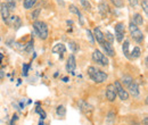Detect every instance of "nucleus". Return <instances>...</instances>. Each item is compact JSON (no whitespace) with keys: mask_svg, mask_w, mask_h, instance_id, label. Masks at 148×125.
<instances>
[{"mask_svg":"<svg viewBox=\"0 0 148 125\" xmlns=\"http://www.w3.org/2000/svg\"><path fill=\"white\" fill-rule=\"evenodd\" d=\"M87 72H88L89 77L95 83H104L108 79V75L105 72L95 67V66H89Z\"/></svg>","mask_w":148,"mask_h":125,"instance_id":"f257e3e1","label":"nucleus"},{"mask_svg":"<svg viewBox=\"0 0 148 125\" xmlns=\"http://www.w3.org/2000/svg\"><path fill=\"white\" fill-rule=\"evenodd\" d=\"M33 29H34L36 33L39 36V38L41 40H47L48 39V34H49L48 26H47V24L45 22H42V20H34L33 22Z\"/></svg>","mask_w":148,"mask_h":125,"instance_id":"f03ea898","label":"nucleus"},{"mask_svg":"<svg viewBox=\"0 0 148 125\" xmlns=\"http://www.w3.org/2000/svg\"><path fill=\"white\" fill-rule=\"evenodd\" d=\"M92 60L95 63H97L98 65H101V66H107L108 65V58L107 56H105V54H103L100 50L98 49H95L92 53V56H91Z\"/></svg>","mask_w":148,"mask_h":125,"instance_id":"7ed1b4c3","label":"nucleus"},{"mask_svg":"<svg viewBox=\"0 0 148 125\" xmlns=\"http://www.w3.org/2000/svg\"><path fill=\"white\" fill-rule=\"evenodd\" d=\"M114 30H115V39L117 42H123L124 38H125V25L124 23L120 22L117 23L115 26H114Z\"/></svg>","mask_w":148,"mask_h":125,"instance_id":"20e7f679","label":"nucleus"},{"mask_svg":"<svg viewBox=\"0 0 148 125\" xmlns=\"http://www.w3.org/2000/svg\"><path fill=\"white\" fill-rule=\"evenodd\" d=\"M113 84H114L115 90H116V96H119L121 100L127 101L129 99V92H128V90L124 89V87L120 83V81H115Z\"/></svg>","mask_w":148,"mask_h":125,"instance_id":"39448f33","label":"nucleus"},{"mask_svg":"<svg viewBox=\"0 0 148 125\" xmlns=\"http://www.w3.org/2000/svg\"><path fill=\"white\" fill-rule=\"evenodd\" d=\"M105 94H106V99L110 101V102H114L115 99H116V90L114 84L111 83L106 87V91H105Z\"/></svg>","mask_w":148,"mask_h":125,"instance_id":"423d86ee","label":"nucleus"},{"mask_svg":"<svg viewBox=\"0 0 148 125\" xmlns=\"http://www.w3.org/2000/svg\"><path fill=\"white\" fill-rule=\"evenodd\" d=\"M65 68H66V72H69V73H71V74L74 75V71L76 68V59H75V56L73 54L69 56Z\"/></svg>","mask_w":148,"mask_h":125,"instance_id":"0eeeda50","label":"nucleus"},{"mask_svg":"<svg viewBox=\"0 0 148 125\" xmlns=\"http://www.w3.org/2000/svg\"><path fill=\"white\" fill-rule=\"evenodd\" d=\"M79 108H80V110H81L84 115H87V116H91V115H92L93 108H92V106L89 105L88 102H86V101H83V100H80V101H79Z\"/></svg>","mask_w":148,"mask_h":125,"instance_id":"6e6552de","label":"nucleus"},{"mask_svg":"<svg viewBox=\"0 0 148 125\" xmlns=\"http://www.w3.org/2000/svg\"><path fill=\"white\" fill-rule=\"evenodd\" d=\"M130 36H131V38H132L137 43H141V42L144 41V38H145L144 33L140 31L139 27H137V29H134V30H131V31H130Z\"/></svg>","mask_w":148,"mask_h":125,"instance_id":"1a4fd4ad","label":"nucleus"},{"mask_svg":"<svg viewBox=\"0 0 148 125\" xmlns=\"http://www.w3.org/2000/svg\"><path fill=\"white\" fill-rule=\"evenodd\" d=\"M101 48H103V50H104V53H105V56H110V57H115V50H114V48H113V44H111L110 42H107V41H104L101 44Z\"/></svg>","mask_w":148,"mask_h":125,"instance_id":"9d476101","label":"nucleus"},{"mask_svg":"<svg viewBox=\"0 0 148 125\" xmlns=\"http://www.w3.org/2000/svg\"><path fill=\"white\" fill-rule=\"evenodd\" d=\"M128 92H130L134 98H137V97H139V94H140V91H139V85H138V83L133 80L131 83H130L129 85H128Z\"/></svg>","mask_w":148,"mask_h":125,"instance_id":"9b49d317","label":"nucleus"},{"mask_svg":"<svg viewBox=\"0 0 148 125\" xmlns=\"http://www.w3.org/2000/svg\"><path fill=\"white\" fill-rule=\"evenodd\" d=\"M92 34H93V39L99 43L101 44L104 41H105V36H104V33L101 32V30L99 27H95L92 31Z\"/></svg>","mask_w":148,"mask_h":125,"instance_id":"f8f14e48","label":"nucleus"},{"mask_svg":"<svg viewBox=\"0 0 148 125\" xmlns=\"http://www.w3.org/2000/svg\"><path fill=\"white\" fill-rule=\"evenodd\" d=\"M51 51L54 54H59V58L62 59L63 58V54H65V51H66V47L63 43H57V44L54 46V48L51 49Z\"/></svg>","mask_w":148,"mask_h":125,"instance_id":"ddd939ff","label":"nucleus"},{"mask_svg":"<svg viewBox=\"0 0 148 125\" xmlns=\"http://www.w3.org/2000/svg\"><path fill=\"white\" fill-rule=\"evenodd\" d=\"M0 13H1L2 20H3L5 23H8V19H9V9H8V7H7L6 3H1Z\"/></svg>","mask_w":148,"mask_h":125,"instance_id":"4468645a","label":"nucleus"},{"mask_svg":"<svg viewBox=\"0 0 148 125\" xmlns=\"http://www.w3.org/2000/svg\"><path fill=\"white\" fill-rule=\"evenodd\" d=\"M69 9H70V12H71V13L75 14V15L79 17V19H80V24H81V25H83V17H82V14H81L80 9H79L75 5H70Z\"/></svg>","mask_w":148,"mask_h":125,"instance_id":"2eb2a0df","label":"nucleus"},{"mask_svg":"<svg viewBox=\"0 0 148 125\" xmlns=\"http://www.w3.org/2000/svg\"><path fill=\"white\" fill-rule=\"evenodd\" d=\"M132 23L136 24L137 26H140V25H144L145 19H144V17H143L141 14L136 13V14H133V16H132Z\"/></svg>","mask_w":148,"mask_h":125,"instance_id":"dca6fc26","label":"nucleus"},{"mask_svg":"<svg viewBox=\"0 0 148 125\" xmlns=\"http://www.w3.org/2000/svg\"><path fill=\"white\" fill-rule=\"evenodd\" d=\"M9 20H12L13 23V26L15 30H18L19 27L22 26V19L18 17V16H9V19H8V23Z\"/></svg>","mask_w":148,"mask_h":125,"instance_id":"f3484780","label":"nucleus"},{"mask_svg":"<svg viewBox=\"0 0 148 125\" xmlns=\"http://www.w3.org/2000/svg\"><path fill=\"white\" fill-rule=\"evenodd\" d=\"M56 115L59 117V118H65L66 116V108L63 105H58L56 108Z\"/></svg>","mask_w":148,"mask_h":125,"instance_id":"a211bd4d","label":"nucleus"},{"mask_svg":"<svg viewBox=\"0 0 148 125\" xmlns=\"http://www.w3.org/2000/svg\"><path fill=\"white\" fill-rule=\"evenodd\" d=\"M123 41H124V42H123V44H122V50H123V54H124V56H125L128 59H130V51H129L130 41L128 40V39H124Z\"/></svg>","mask_w":148,"mask_h":125,"instance_id":"6ab92c4d","label":"nucleus"},{"mask_svg":"<svg viewBox=\"0 0 148 125\" xmlns=\"http://www.w3.org/2000/svg\"><path fill=\"white\" fill-rule=\"evenodd\" d=\"M141 56V49L138 47V46H136L133 49H132V51L130 53V59H137V58H139Z\"/></svg>","mask_w":148,"mask_h":125,"instance_id":"aec40b11","label":"nucleus"},{"mask_svg":"<svg viewBox=\"0 0 148 125\" xmlns=\"http://www.w3.org/2000/svg\"><path fill=\"white\" fill-rule=\"evenodd\" d=\"M98 10H99V13L101 14V16H106V14H107V12H108V6H107V3L105 2V1H103V2H100L99 3V6H98Z\"/></svg>","mask_w":148,"mask_h":125,"instance_id":"412c9836","label":"nucleus"},{"mask_svg":"<svg viewBox=\"0 0 148 125\" xmlns=\"http://www.w3.org/2000/svg\"><path fill=\"white\" fill-rule=\"evenodd\" d=\"M36 113L40 115V120L41 121H45L46 118H47V113L41 108L40 106V102H37V108H36Z\"/></svg>","mask_w":148,"mask_h":125,"instance_id":"4be33fe9","label":"nucleus"},{"mask_svg":"<svg viewBox=\"0 0 148 125\" xmlns=\"http://www.w3.org/2000/svg\"><path fill=\"white\" fill-rule=\"evenodd\" d=\"M132 81H133V79H132L130 75H124V76H122V79L120 80V83H121L123 87L128 88V85H129Z\"/></svg>","mask_w":148,"mask_h":125,"instance_id":"5701e85b","label":"nucleus"},{"mask_svg":"<svg viewBox=\"0 0 148 125\" xmlns=\"http://www.w3.org/2000/svg\"><path fill=\"white\" fill-rule=\"evenodd\" d=\"M33 48H34V39H31L25 46H24V50L25 53H32L33 51Z\"/></svg>","mask_w":148,"mask_h":125,"instance_id":"b1692460","label":"nucleus"},{"mask_svg":"<svg viewBox=\"0 0 148 125\" xmlns=\"http://www.w3.org/2000/svg\"><path fill=\"white\" fill-rule=\"evenodd\" d=\"M37 3V0H24L23 1V7L25 9H31L33 8V6Z\"/></svg>","mask_w":148,"mask_h":125,"instance_id":"393cba45","label":"nucleus"},{"mask_svg":"<svg viewBox=\"0 0 148 125\" xmlns=\"http://www.w3.org/2000/svg\"><path fill=\"white\" fill-rule=\"evenodd\" d=\"M70 49H71V51L73 53V54H75V53H77L79 51V49H80V46L75 42V41H70Z\"/></svg>","mask_w":148,"mask_h":125,"instance_id":"a878e982","label":"nucleus"},{"mask_svg":"<svg viewBox=\"0 0 148 125\" xmlns=\"http://www.w3.org/2000/svg\"><path fill=\"white\" fill-rule=\"evenodd\" d=\"M5 3L7 5V7H8L9 12H10V10H15V9H16V1H15V0H7V2H5Z\"/></svg>","mask_w":148,"mask_h":125,"instance_id":"bb28decb","label":"nucleus"},{"mask_svg":"<svg viewBox=\"0 0 148 125\" xmlns=\"http://www.w3.org/2000/svg\"><path fill=\"white\" fill-rule=\"evenodd\" d=\"M80 2H81V6H82V8L84 9V10H91V5H90V2L88 1V0H80Z\"/></svg>","mask_w":148,"mask_h":125,"instance_id":"cd10ccee","label":"nucleus"},{"mask_svg":"<svg viewBox=\"0 0 148 125\" xmlns=\"http://www.w3.org/2000/svg\"><path fill=\"white\" fill-rule=\"evenodd\" d=\"M104 36H105V41H107V42H110V43H113L114 42V40H115V38H114V36L112 34L111 32H108V31H106V33L104 34Z\"/></svg>","mask_w":148,"mask_h":125,"instance_id":"c85d7f7f","label":"nucleus"},{"mask_svg":"<svg viewBox=\"0 0 148 125\" xmlns=\"http://www.w3.org/2000/svg\"><path fill=\"white\" fill-rule=\"evenodd\" d=\"M106 121L110 123V124H113L114 121H115V113L114 111H108L107 116H106Z\"/></svg>","mask_w":148,"mask_h":125,"instance_id":"c756f323","label":"nucleus"},{"mask_svg":"<svg viewBox=\"0 0 148 125\" xmlns=\"http://www.w3.org/2000/svg\"><path fill=\"white\" fill-rule=\"evenodd\" d=\"M30 67H31V65H29V64H25V63L23 64V66H22V75H23V76H27Z\"/></svg>","mask_w":148,"mask_h":125,"instance_id":"7c9ffc66","label":"nucleus"},{"mask_svg":"<svg viewBox=\"0 0 148 125\" xmlns=\"http://www.w3.org/2000/svg\"><path fill=\"white\" fill-rule=\"evenodd\" d=\"M40 13H41V9H40V8H37V9H34V10L31 13V18H32L33 20H37V18L39 17Z\"/></svg>","mask_w":148,"mask_h":125,"instance_id":"2f4dec72","label":"nucleus"},{"mask_svg":"<svg viewBox=\"0 0 148 125\" xmlns=\"http://www.w3.org/2000/svg\"><path fill=\"white\" fill-rule=\"evenodd\" d=\"M87 38L90 42V44H95V39H93V34L90 30H87Z\"/></svg>","mask_w":148,"mask_h":125,"instance_id":"473e14b6","label":"nucleus"},{"mask_svg":"<svg viewBox=\"0 0 148 125\" xmlns=\"http://www.w3.org/2000/svg\"><path fill=\"white\" fill-rule=\"evenodd\" d=\"M113 2V5L116 7V8H121L123 7V0H111Z\"/></svg>","mask_w":148,"mask_h":125,"instance_id":"72a5a7b5","label":"nucleus"},{"mask_svg":"<svg viewBox=\"0 0 148 125\" xmlns=\"http://www.w3.org/2000/svg\"><path fill=\"white\" fill-rule=\"evenodd\" d=\"M141 7H143L145 14L148 15V0H143V2H141Z\"/></svg>","mask_w":148,"mask_h":125,"instance_id":"f704fd0d","label":"nucleus"},{"mask_svg":"<svg viewBox=\"0 0 148 125\" xmlns=\"http://www.w3.org/2000/svg\"><path fill=\"white\" fill-rule=\"evenodd\" d=\"M18 120V116H17V114H14L13 115V117H12V121L9 122V125H14L15 124V122Z\"/></svg>","mask_w":148,"mask_h":125,"instance_id":"c9c22d12","label":"nucleus"},{"mask_svg":"<svg viewBox=\"0 0 148 125\" xmlns=\"http://www.w3.org/2000/svg\"><path fill=\"white\" fill-rule=\"evenodd\" d=\"M128 1H129V5L131 7H136L138 5V1L139 0H128Z\"/></svg>","mask_w":148,"mask_h":125,"instance_id":"e433bc0d","label":"nucleus"},{"mask_svg":"<svg viewBox=\"0 0 148 125\" xmlns=\"http://www.w3.org/2000/svg\"><path fill=\"white\" fill-rule=\"evenodd\" d=\"M57 2H58V3H59L62 7H64V6H65V2H64V0H57Z\"/></svg>","mask_w":148,"mask_h":125,"instance_id":"4c0bfd02","label":"nucleus"},{"mask_svg":"<svg viewBox=\"0 0 148 125\" xmlns=\"http://www.w3.org/2000/svg\"><path fill=\"white\" fill-rule=\"evenodd\" d=\"M3 77H5V73H3L2 70H0V80H2Z\"/></svg>","mask_w":148,"mask_h":125,"instance_id":"58836bf2","label":"nucleus"},{"mask_svg":"<svg viewBox=\"0 0 148 125\" xmlns=\"http://www.w3.org/2000/svg\"><path fill=\"white\" fill-rule=\"evenodd\" d=\"M62 80H63V82H69V77H67V76H65V77H63Z\"/></svg>","mask_w":148,"mask_h":125,"instance_id":"ea45409f","label":"nucleus"},{"mask_svg":"<svg viewBox=\"0 0 148 125\" xmlns=\"http://www.w3.org/2000/svg\"><path fill=\"white\" fill-rule=\"evenodd\" d=\"M147 122H148V118L147 117H144V125H147Z\"/></svg>","mask_w":148,"mask_h":125,"instance_id":"a19ab883","label":"nucleus"},{"mask_svg":"<svg viewBox=\"0 0 148 125\" xmlns=\"http://www.w3.org/2000/svg\"><path fill=\"white\" fill-rule=\"evenodd\" d=\"M66 23H67V25H73V22L72 20H67Z\"/></svg>","mask_w":148,"mask_h":125,"instance_id":"79ce46f5","label":"nucleus"},{"mask_svg":"<svg viewBox=\"0 0 148 125\" xmlns=\"http://www.w3.org/2000/svg\"><path fill=\"white\" fill-rule=\"evenodd\" d=\"M36 58H37V54H36V53H33V57H32V60H33V59H36Z\"/></svg>","mask_w":148,"mask_h":125,"instance_id":"37998d69","label":"nucleus"},{"mask_svg":"<svg viewBox=\"0 0 148 125\" xmlns=\"http://www.w3.org/2000/svg\"><path fill=\"white\" fill-rule=\"evenodd\" d=\"M2 58H3V55L0 53V63H1V60H2Z\"/></svg>","mask_w":148,"mask_h":125,"instance_id":"c03bdc74","label":"nucleus"},{"mask_svg":"<svg viewBox=\"0 0 148 125\" xmlns=\"http://www.w3.org/2000/svg\"><path fill=\"white\" fill-rule=\"evenodd\" d=\"M39 125H45V123H43V121H41V120H40V122H39Z\"/></svg>","mask_w":148,"mask_h":125,"instance_id":"a18cd8bd","label":"nucleus"},{"mask_svg":"<svg viewBox=\"0 0 148 125\" xmlns=\"http://www.w3.org/2000/svg\"><path fill=\"white\" fill-rule=\"evenodd\" d=\"M58 74H59V73H58V72H56L55 74H54V77H57V76H58Z\"/></svg>","mask_w":148,"mask_h":125,"instance_id":"49530a36","label":"nucleus"},{"mask_svg":"<svg viewBox=\"0 0 148 125\" xmlns=\"http://www.w3.org/2000/svg\"><path fill=\"white\" fill-rule=\"evenodd\" d=\"M0 7H1V3H0Z\"/></svg>","mask_w":148,"mask_h":125,"instance_id":"de8ad7c7","label":"nucleus"}]
</instances>
